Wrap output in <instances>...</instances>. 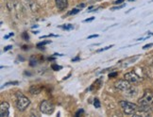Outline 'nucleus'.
Returning a JSON list of instances; mask_svg holds the SVG:
<instances>
[{
	"mask_svg": "<svg viewBox=\"0 0 153 117\" xmlns=\"http://www.w3.org/2000/svg\"><path fill=\"white\" fill-rule=\"evenodd\" d=\"M23 49H24V50H27V46H26V45L23 46Z\"/></svg>",
	"mask_w": 153,
	"mask_h": 117,
	"instance_id": "obj_31",
	"label": "nucleus"
},
{
	"mask_svg": "<svg viewBox=\"0 0 153 117\" xmlns=\"http://www.w3.org/2000/svg\"><path fill=\"white\" fill-rule=\"evenodd\" d=\"M124 1H125V0H116V1L114 2V4H115V5H119V4L123 3Z\"/></svg>",
	"mask_w": 153,
	"mask_h": 117,
	"instance_id": "obj_24",
	"label": "nucleus"
},
{
	"mask_svg": "<svg viewBox=\"0 0 153 117\" xmlns=\"http://www.w3.org/2000/svg\"><path fill=\"white\" fill-rule=\"evenodd\" d=\"M79 8H84L85 7V4H79V6H78Z\"/></svg>",
	"mask_w": 153,
	"mask_h": 117,
	"instance_id": "obj_30",
	"label": "nucleus"
},
{
	"mask_svg": "<svg viewBox=\"0 0 153 117\" xmlns=\"http://www.w3.org/2000/svg\"><path fill=\"white\" fill-rule=\"evenodd\" d=\"M152 66H153V62H152Z\"/></svg>",
	"mask_w": 153,
	"mask_h": 117,
	"instance_id": "obj_32",
	"label": "nucleus"
},
{
	"mask_svg": "<svg viewBox=\"0 0 153 117\" xmlns=\"http://www.w3.org/2000/svg\"><path fill=\"white\" fill-rule=\"evenodd\" d=\"M30 105V100L22 93H16V107L19 112H25L26 109Z\"/></svg>",
	"mask_w": 153,
	"mask_h": 117,
	"instance_id": "obj_1",
	"label": "nucleus"
},
{
	"mask_svg": "<svg viewBox=\"0 0 153 117\" xmlns=\"http://www.w3.org/2000/svg\"><path fill=\"white\" fill-rule=\"evenodd\" d=\"M13 35H14V33H13V32H11V33H10L9 35H6V36L4 37V39H5V40H7V39H9L10 37L13 36Z\"/></svg>",
	"mask_w": 153,
	"mask_h": 117,
	"instance_id": "obj_25",
	"label": "nucleus"
},
{
	"mask_svg": "<svg viewBox=\"0 0 153 117\" xmlns=\"http://www.w3.org/2000/svg\"><path fill=\"white\" fill-rule=\"evenodd\" d=\"M62 27L63 29H66V30H71V29L74 28V27H73L72 25H64V26H62Z\"/></svg>",
	"mask_w": 153,
	"mask_h": 117,
	"instance_id": "obj_13",
	"label": "nucleus"
},
{
	"mask_svg": "<svg viewBox=\"0 0 153 117\" xmlns=\"http://www.w3.org/2000/svg\"><path fill=\"white\" fill-rule=\"evenodd\" d=\"M55 3L59 10H63L67 8L68 0H55Z\"/></svg>",
	"mask_w": 153,
	"mask_h": 117,
	"instance_id": "obj_8",
	"label": "nucleus"
},
{
	"mask_svg": "<svg viewBox=\"0 0 153 117\" xmlns=\"http://www.w3.org/2000/svg\"><path fill=\"white\" fill-rule=\"evenodd\" d=\"M79 9H73V10L69 13V14H70V15H72V14H76V13H79Z\"/></svg>",
	"mask_w": 153,
	"mask_h": 117,
	"instance_id": "obj_19",
	"label": "nucleus"
},
{
	"mask_svg": "<svg viewBox=\"0 0 153 117\" xmlns=\"http://www.w3.org/2000/svg\"><path fill=\"white\" fill-rule=\"evenodd\" d=\"M39 109L41 110V113H43L45 114H52L53 112H54V110H55V106L51 101L44 100L40 103Z\"/></svg>",
	"mask_w": 153,
	"mask_h": 117,
	"instance_id": "obj_4",
	"label": "nucleus"
},
{
	"mask_svg": "<svg viewBox=\"0 0 153 117\" xmlns=\"http://www.w3.org/2000/svg\"><path fill=\"white\" fill-rule=\"evenodd\" d=\"M114 86H115V88H116L117 90L125 92V93H127L132 87L131 85V82L128 81L127 79H125V78L124 79H120V80L117 81V82H115Z\"/></svg>",
	"mask_w": 153,
	"mask_h": 117,
	"instance_id": "obj_5",
	"label": "nucleus"
},
{
	"mask_svg": "<svg viewBox=\"0 0 153 117\" xmlns=\"http://www.w3.org/2000/svg\"><path fill=\"white\" fill-rule=\"evenodd\" d=\"M79 61V57H76V58H75L72 60V61Z\"/></svg>",
	"mask_w": 153,
	"mask_h": 117,
	"instance_id": "obj_29",
	"label": "nucleus"
},
{
	"mask_svg": "<svg viewBox=\"0 0 153 117\" xmlns=\"http://www.w3.org/2000/svg\"><path fill=\"white\" fill-rule=\"evenodd\" d=\"M11 47H13L11 45H7V46H5V47H4V51H8V50H10Z\"/></svg>",
	"mask_w": 153,
	"mask_h": 117,
	"instance_id": "obj_26",
	"label": "nucleus"
},
{
	"mask_svg": "<svg viewBox=\"0 0 153 117\" xmlns=\"http://www.w3.org/2000/svg\"><path fill=\"white\" fill-rule=\"evenodd\" d=\"M139 106H150L153 104V92L150 90H146L143 96L138 100Z\"/></svg>",
	"mask_w": 153,
	"mask_h": 117,
	"instance_id": "obj_3",
	"label": "nucleus"
},
{
	"mask_svg": "<svg viewBox=\"0 0 153 117\" xmlns=\"http://www.w3.org/2000/svg\"><path fill=\"white\" fill-rule=\"evenodd\" d=\"M124 78L127 79L128 81H129L131 83H133V84H137V83H140L141 81H142V78H141L139 76L135 73L134 71H131L127 74H125L124 76Z\"/></svg>",
	"mask_w": 153,
	"mask_h": 117,
	"instance_id": "obj_6",
	"label": "nucleus"
},
{
	"mask_svg": "<svg viewBox=\"0 0 153 117\" xmlns=\"http://www.w3.org/2000/svg\"><path fill=\"white\" fill-rule=\"evenodd\" d=\"M10 114V105L8 102H1L0 104V116L1 117H8Z\"/></svg>",
	"mask_w": 153,
	"mask_h": 117,
	"instance_id": "obj_7",
	"label": "nucleus"
},
{
	"mask_svg": "<svg viewBox=\"0 0 153 117\" xmlns=\"http://www.w3.org/2000/svg\"><path fill=\"white\" fill-rule=\"evenodd\" d=\"M98 37V35L97 34H94V35H90L89 37H88V39H92V38H97Z\"/></svg>",
	"mask_w": 153,
	"mask_h": 117,
	"instance_id": "obj_27",
	"label": "nucleus"
},
{
	"mask_svg": "<svg viewBox=\"0 0 153 117\" xmlns=\"http://www.w3.org/2000/svg\"><path fill=\"white\" fill-rule=\"evenodd\" d=\"M37 63H38V61L36 60V58H35L34 56L30 57V59H29V65L35 66V65H37Z\"/></svg>",
	"mask_w": 153,
	"mask_h": 117,
	"instance_id": "obj_11",
	"label": "nucleus"
},
{
	"mask_svg": "<svg viewBox=\"0 0 153 117\" xmlns=\"http://www.w3.org/2000/svg\"><path fill=\"white\" fill-rule=\"evenodd\" d=\"M120 106L123 110V112H124V113L127 115H133L139 109V107L136 104L131 103V102H128L125 100L120 101Z\"/></svg>",
	"mask_w": 153,
	"mask_h": 117,
	"instance_id": "obj_2",
	"label": "nucleus"
},
{
	"mask_svg": "<svg viewBox=\"0 0 153 117\" xmlns=\"http://www.w3.org/2000/svg\"><path fill=\"white\" fill-rule=\"evenodd\" d=\"M125 7V4H123V5H120V6H118L117 5L116 7H114V8H111V10H120V9H123Z\"/></svg>",
	"mask_w": 153,
	"mask_h": 117,
	"instance_id": "obj_15",
	"label": "nucleus"
},
{
	"mask_svg": "<svg viewBox=\"0 0 153 117\" xmlns=\"http://www.w3.org/2000/svg\"><path fill=\"white\" fill-rule=\"evenodd\" d=\"M114 45H109V46H107V47H104V48H102V49H99L97 52H102V51H104V50H108L109 48H111V47H113Z\"/></svg>",
	"mask_w": 153,
	"mask_h": 117,
	"instance_id": "obj_22",
	"label": "nucleus"
},
{
	"mask_svg": "<svg viewBox=\"0 0 153 117\" xmlns=\"http://www.w3.org/2000/svg\"><path fill=\"white\" fill-rule=\"evenodd\" d=\"M94 106H95L96 108H100V102H99V100L97 98L95 99V102H94Z\"/></svg>",
	"mask_w": 153,
	"mask_h": 117,
	"instance_id": "obj_16",
	"label": "nucleus"
},
{
	"mask_svg": "<svg viewBox=\"0 0 153 117\" xmlns=\"http://www.w3.org/2000/svg\"><path fill=\"white\" fill-rule=\"evenodd\" d=\"M152 46H153V44H146V45L143 46V49H148L149 47H152Z\"/></svg>",
	"mask_w": 153,
	"mask_h": 117,
	"instance_id": "obj_21",
	"label": "nucleus"
},
{
	"mask_svg": "<svg viewBox=\"0 0 153 117\" xmlns=\"http://www.w3.org/2000/svg\"><path fill=\"white\" fill-rule=\"evenodd\" d=\"M18 81H10V82H7L5 83L4 86H8V85H18Z\"/></svg>",
	"mask_w": 153,
	"mask_h": 117,
	"instance_id": "obj_17",
	"label": "nucleus"
},
{
	"mask_svg": "<svg viewBox=\"0 0 153 117\" xmlns=\"http://www.w3.org/2000/svg\"><path fill=\"white\" fill-rule=\"evenodd\" d=\"M94 19H95V17H91V18H89V19L84 20V22H91V21H93Z\"/></svg>",
	"mask_w": 153,
	"mask_h": 117,
	"instance_id": "obj_28",
	"label": "nucleus"
},
{
	"mask_svg": "<svg viewBox=\"0 0 153 117\" xmlns=\"http://www.w3.org/2000/svg\"><path fill=\"white\" fill-rule=\"evenodd\" d=\"M27 2H28L29 8H30V10H32V13H37V11L40 10L38 4L35 2L34 0H27Z\"/></svg>",
	"mask_w": 153,
	"mask_h": 117,
	"instance_id": "obj_9",
	"label": "nucleus"
},
{
	"mask_svg": "<svg viewBox=\"0 0 153 117\" xmlns=\"http://www.w3.org/2000/svg\"><path fill=\"white\" fill-rule=\"evenodd\" d=\"M22 37H23V39H24L25 41H27L28 39H29V36H28V34L27 33V32H24L22 34Z\"/></svg>",
	"mask_w": 153,
	"mask_h": 117,
	"instance_id": "obj_18",
	"label": "nucleus"
},
{
	"mask_svg": "<svg viewBox=\"0 0 153 117\" xmlns=\"http://www.w3.org/2000/svg\"><path fill=\"white\" fill-rule=\"evenodd\" d=\"M51 68L54 70V71H59V70H61L62 69V67L61 66H59V65H57V64H52L51 65Z\"/></svg>",
	"mask_w": 153,
	"mask_h": 117,
	"instance_id": "obj_14",
	"label": "nucleus"
},
{
	"mask_svg": "<svg viewBox=\"0 0 153 117\" xmlns=\"http://www.w3.org/2000/svg\"><path fill=\"white\" fill-rule=\"evenodd\" d=\"M83 112H84V110H82V109H81V110H78V112L76 113V117H78V116H79V115H80L81 113H83Z\"/></svg>",
	"mask_w": 153,
	"mask_h": 117,
	"instance_id": "obj_23",
	"label": "nucleus"
},
{
	"mask_svg": "<svg viewBox=\"0 0 153 117\" xmlns=\"http://www.w3.org/2000/svg\"><path fill=\"white\" fill-rule=\"evenodd\" d=\"M41 91H42V88L39 86H36V85L31 86L30 89H29V93H30L31 95H39Z\"/></svg>",
	"mask_w": 153,
	"mask_h": 117,
	"instance_id": "obj_10",
	"label": "nucleus"
},
{
	"mask_svg": "<svg viewBox=\"0 0 153 117\" xmlns=\"http://www.w3.org/2000/svg\"><path fill=\"white\" fill-rule=\"evenodd\" d=\"M51 43V41H44V42H41L37 44V47H41V46H45V44H50Z\"/></svg>",
	"mask_w": 153,
	"mask_h": 117,
	"instance_id": "obj_12",
	"label": "nucleus"
},
{
	"mask_svg": "<svg viewBox=\"0 0 153 117\" xmlns=\"http://www.w3.org/2000/svg\"><path fill=\"white\" fill-rule=\"evenodd\" d=\"M117 76V72H114V73H110L109 75V78H115Z\"/></svg>",
	"mask_w": 153,
	"mask_h": 117,
	"instance_id": "obj_20",
	"label": "nucleus"
}]
</instances>
